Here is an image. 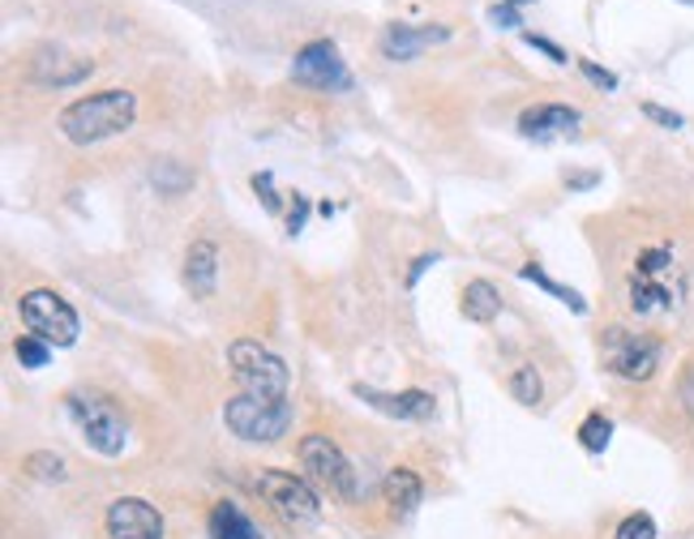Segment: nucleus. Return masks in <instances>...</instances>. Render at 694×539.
<instances>
[{"label":"nucleus","mask_w":694,"mask_h":539,"mask_svg":"<svg viewBox=\"0 0 694 539\" xmlns=\"http://www.w3.org/2000/svg\"><path fill=\"white\" fill-rule=\"evenodd\" d=\"M524 43H528V48H536V52H545V56H549L553 64H566V52L558 48V43H553V39H545V34H536V31H524Z\"/></svg>","instance_id":"c756f323"},{"label":"nucleus","mask_w":694,"mask_h":539,"mask_svg":"<svg viewBox=\"0 0 694 539\" xmlns=\"http://www.w3.org/2000/svg\"><path fill=\"white\" fill-rule=\"evenodd\" d=\"M489 22H494L497 31H519V27H524V18H519V9H515V4H506V0H501V4H494V9H489Z\"/></svg>","instance_id":"cd10ccee"},{"label":"nucleus","mask_w":694,"mask_h":539,"mask_svg":"<svg viewBox=\"0 0 694 539\" xmlns=\"http://www.w3.org/2000/svg\"><path fill=\"white\" fill-rule=\"evenodd\" d=\"M27 471H31L34 479H61L69 476L65 471V458L61 454H48V449H39V454H27Z\"/></svg>","instance_id":"5701e85b"},{"label":"nucleus","mask_w":694,"mask_h":539,"mask_svg":"<svg viewBox=\"0 0 694 539\" xmlns=\"http://www.w3.org/2000/svg\"><path fill=\"white\" fill-rule=\"evenodd\" d=\"M356 398H364L373 412L395 415V419H412V424H425L437 415V403L425 390H398V394H382V390H369V385H356Z\"/></svg>","instance_id":"9b49d317"},{"label":"nucleus","mask_w":694,"mask_h":539,"mask_svg":"<svg viewBox=\"0 0 694 539\" xmlns=\"http://www.w3.org/2000/svg\"><path fill=\"white\" fill-rule=\"evenodd\" d=\"M65 412H69V419L77 424L82 442L91 445L95 454H103V458H121V454H125V445H130V424H125L121 407H116L107 394L73 390V394H65Z\"/></svg>","instance_id":"f03ea898"},{"label":"nucleus","mask_w":694,"mask_h":539,"mask_svg":"<svg viewBox=\"0 0 694 539\" xmlns=\"http://www.w3.org/2000/svg\"><path fill=\"white\" fill-rule=\"evenodd\" d=\"M297 454H300V463H304V471L318 479V484H327L334 497H343V501L356 497V471H352L348 454H343L327 433H309V437L300 442Z\"/></svg>","instance_id":"6e6552de"},{"label":"nucleus","mask_w":694,"mask_h":539,"mask_svg":"<svg viewBox=\"0 0 694 539\" xmlns=\"http://www.w3.org/2000/svg\"><path fill=\"white\" fill-rule=\"evenodd\" d=\"M566 185H570V189H592L595 176L592 172H583V176H566Z\"/></svg>","instance_id":"f704fd0d"},{"label":"nucleus","mask_w":694,"mask_h":539,"mask_svg":"<svg viewBox=\"0 0 694 539\" xmlns=\"http://www.w3.org/2000/svg\"><path fill=\"white\" fill-rule=\"evenodd\" d=\"M215 283H219V249L210 240H194L185 253V287L198 300H206V296H215Z\"/></svg>","instance_id":"2eb2a0df"},{"label":"nucleus","mask_w":694,"mask_h":539,"mask_svg":"<svg viewBox=\"0 0 694 539\" xmlns=\"http://www.w3.org/2000/svg\"><path fill=\"white\" fill-rule=\"evenodd\" d=\"M292 82L313 86V91H348L352 73H348V64H343L331 39H313V43L300 48L297 61H292Z\"/></svg>","instance_id":"1a4fd4ad"},{"label":"nucleus","mask_w":694,"mask_h":539,"mask_svg":"<svg viewBox=\"0 0 694 539\" xmlns=\"http://www.w3.org/2000/svg\"><path fill=\"white\" fill-rule=\"evenodd\" d=\"M664 343L656 334H639V330H626V325H609L600 334V360L613 377L622 381H652L656 369H661Z\"/></svg>","instance_id":"7ed1b4c3"},{"label":"nucleus","mask_w":694,"mask_h":539,"mask_svg":"<svg viewBox=\"0 0 694 539\" xmlns=\"http://www.w3.org/2000/svg\"><path fill=\"white\" fill-rule=\"evenodd\" d=\"M643 116H648L652 125H661V128H682L686 125L677 112H669V107H661V103H643Z\"/></svg>","instance_id":"7c9ffc66"},{"label":"nucleus","mask_w":694,"mask_h":539,"mask_svg":"<svg viewBox=\"0 0 694 539\" xmlns=\"http://www.w3.org/2000/svg\"><path fill=\"white\" fill-rule=\"evenodd\" d=\"M446 39H450V27H407V22H395L382 34V52H386V61H416L425 48L446 43Z\"/></svg>","instance_id":"f8f14e48"},{"label":"nucleus","mask_w":694,"mask_h":539,"mask_svg":"<svg viewBox=\"0 0 694 539\" xmlns=\"http://www.w3.org/2000/svg\"><path fill=\"white\" fill-rule=\"evenodd\" d=\"M669 270H673V249H669V245H656V249H643V253L634 257L630 279H664Z\"/></svg>","instance_id":"412c9836"},{"label":"nucleus","mask_w":694,"mask_h":539,"mask_svg":"<svg viewBox=\"0 0 694 539\" xmlns=\"http://www.w3.org/2000/svg\"><path fill=\"white\" fill-rule=\"evenodd\" d=\"M18 313H22V325L31 330L34 339H43L48 348H73L77 334H82V321L73 313L65 296L48 291V287H34L18 300Z\"/></svg>","instance_id":"423d86ee"},{"label":"nucleus","mask_w":694,"mask_h":539,"mask_svg":"<svg viewBox=\"0 0 694 539\" xmlns=\"http://www.w3.org/2000/svg\"><path fill=\"white\" fill-rule=\"evenodd\" d=\"M459 309L472 325H489V321H497V313H501V296H497V287L489 283V279H472V283L463 287Z\"/></svg>","instance_id":"f3484780"},{"label":"nucleus","mask_w":694,"mask_h":539,"mask_svg":"<svg viewBox=\"0 0 694 539\" xmlns=\"http://www.w3.org/2000/svg\"><path fill=\"white\" fill-rule=\"evenodd\" d=\"M677 398H682V407L694 415V360L686 364V373H682V381H677Z\"/></svg>","instance_id":"2f4dec72"},{"label":"nucleus","mask_w":694,"mask_h":539,"mask_svg":"<svg viewBox=\"0 0 694 539\" xmlns=\"http://www.w3.org/2000/svg\"><path fill=\"white\" fill-rule=\"evenodd\" d=\"M258 497H262L266 506L275 509L283 522H318V514H322L318 493L300 476L279 471V467H266L262 476H258Z\"/></svg>","instance_id":"0eeeda50"},{"label":"nucleus","mask_w":694,"mask_h":539,"mask_svg":"<svg viewBox=\"0 0 694 539\" xmlns=\"http://www.w3.org/2000/svg\"><path fill=\"white\" fill-rule=\"evenodd\" d=\"M579 112L574 107H566V103H536V107H528L524 116H519V133L524 137H558V133H574L579 128Z\"/></svg>","instance_id":"ddd939ff"},{"label":"nucleus","mask_w":694,"mask_h":539,"mask_svg":"<svg viewBox=\"0 0 694 539\" xmlns=\"http://www.w3.org/2000/svg\"><path fill=\"white\" fill-rule=\"evenodd\" d=\"M613 539H656V518L652 514H626L618 522V536Z\"/></svg>","instance_id":"a878e982"},{"label":"nucleus","mask_w":694,"mask_h":539,"mask_svg":"<svg viewBox=\"0 0 694 539\" xmlns=\"http://www.w3.org/2000/svg\"><path fill=\"white\" fill-rule=\"evenodd\" d=\"M253 193H258V197L266 201V210H275V215H279L283 197L275 193V176H270V172H258V176H253Z\"/></svg>","instance_id":"c85d7f7f"},{"label":"nucleus","mask_w":694,"mask_h":539,"mask_svg":"<svg viewBox=\"0 0 694 539\" xmlns=\"http://www.w3.org/2000/svg\"><path fill=\"white\" fill-rule=\"evenodd\" d=\"M210 536L215 539H266L262 531L253 527V518L236 506V501H219V506L210 509Z\"/></svg>","instance_id":"a211bd4d"},{"label":"nucleus","mask_w":694,"mask_h":539,"mask_svg":"<svg viewBox=\"0 0 694 539\" xmlns=\"http://www.w3.org/2000/svg\"><path fill=\"white\" fill-rule=\"evenodd\" d=\"M609 437H613V419L604 412H592L579 424V445H583L588 454H604V449H609Z\"/></svg>","instance_id":"aec40b11"},{"label":"nucleus","mask_w":694,"mask_h":539,"mask_svg":"<svg viewBox=\"0 0 694 539\" xmlns=\"http://www.w3.org/2000/svg\"><path fill=\"white\" fill-rule=\"evenodd\" d=\"M682 4H694V0H682Z\"/></svg>","instance_id":"e433bc0d"},{"label":"nucleus","mask_w":694,"mask_h":539,"mask_svg":"<svg viewBox=\"0 0 694 539\" xmlns=\"http://www.w3.org/2000/svg\"><path fill=\"white\" fill-rule=\"evenodd\" d=\"M91 69H95V61H73V56H65L61 48L56 52H39L31 61V77L34 82H43V86H77L82 77H91Z\"/></svg>","instance_id":"4468645a"},{"label":"nucleus","mask_w":694,"mask_h":539,"mask_svg":"<svg viewBox=\"0 0 694 539\" xmlns=\"http://www.w3.org/2000/svg\"><path fill=\"white\" fill-rule=\"evenodd\" d=\"M510 394H515V403H524V407H536V403L545 398V381L536 373V364H524V369L510 373Z\"/></svg>","instance_id":"4be33fe9"},{"label":"nucleus","mask_w":694,"mask_h":539,"mask_svg":"<svg viewBox=\"0 0 694 539\" xmlns=\"http://www.w3.org/2000/svg\"><path fill=\"white\" fill-rule=\"evenodd\" d=\"M437 261H442L437 253H421V257H416V261L407 266V287L421 283V279H425V270H429V266H437Z\"/></svg>","instance_id":"473e14b6"},{"label":"nucleus","mask_w":694,"mask_h":539,"mask_svg":"<svg viewBox=\"0 0 694 539\" xmlns=\"http://www.w3.org/2000/svg\"><path fill=\"white\" fill-rule=\"evenodd\" d=\"M506 4H515V9H519V4H531V0H506Z\"/></svg>","instance_id":"c9c22d12"},{"label":"nucleus","mask_w":694,"mask_h":539,"mask_svg":"<svg viewBox=\"0 0 694 539\" xmlns=\"http://www.w3.org/2000/svg\"><path fill=\"white\" fill-rule=\"evenodd\" d=\"M18 360H22V369H48L52 348H48L43 339H34V334H22V339H18Z\"/></svg>","instance_id":"393cba45"},{"label":"nucleus","mask_w":694,"mask_h":539,"mask_svg":"<svg viewBox=\"0 0 694 539\" xmlns=\"http://www.w3.org/2000/svg\"><path fill=\"white\" fill-rule=\"evenodd\" d=\"M579 69H583V77L592 82V86H600V91H618V73H609V69H600L595 61H588V56H579Z\"/></svg>","instance_id":"bb28decb"},{"label":"nucleus","mask_w":694,"mask_h":539,"mask_svg":"<svg viewBox=\"0 0 694 539\" xmlns=\"http://www.w3.org/2000/svg\"><path fill=\"white\" fill-rule=\"evenodd\" d=\"M519 279H524V283H536L540 291H549L553 300H562V304L570 309V313H588V300H583V296H579L574 287L558 283V279H549V274H545V270H540L536 261H528V266H519Z\"/></svg>","instance_id":"6ab92c4d"},{"label":"nucleus","mask_w":694,"mask_h":539,"mask_svg":"<svg viewBox=\"0 0 694 539\" xmlns=\"http://www.w3.org/2000/svg\"><path fill=\"white\" fill-rule=\"evenodd\" d=\"M224 424L240 442L270 445L292 428V403L288 398H258V394H236L224 407Z\"/></svg>","instance_id":"20e7f679"},{"label":"nucleus","mask_w":694,"mask_h":539,"mask_svg":"<svg viewBox=\"0 0 694 539\" xmlns=\"http://www.w3.org/2000/svg\"><path fill=\"white\" fill-rule=\"evenodd\" d=\"M133 121H137V95L112 86V91H100V95H86L77 99V103H69L56 125H61V133H65L73 146H95V142L130 133Z\"/></svg>","instance_id":"f257e3e1"},{"label":"nucleus","mask_w":694,"mask_h":539,"mask_svg":"<svg viewBox=\"0 0 694 539\" xmlns=\"http://www.w3.org/2000/svg\"><path fill=\"white\" fill-rule=\"evenodd\" d=\"M107 539H164V514L146 497H116L103 514Z\"/></svg>","instance_id":"9d476101"},{"label":"nucleus","mask_w":694,"mask_h":539,"mask_svg":"<svg viewBox=\"0 0 694 539\" xmlns=\"http://www.w3.org/2000/svg\"><path fill=\"white\" fill-rule=\"evenodd\" d=\"M231 377L240 381L245 394H258V398H288V364L275 355L270 348L253 343V339H236L228 348Z\"/></svg>","instance_id":"39448f33"},{"label":"nucleus","mask_w":694,"mask_h":539,"mask_svg":"<svg viewBox=\"0 0 694 539\" xmlns=\"http://www.w3.org/2000/svg\"><path fill=\"white\" fill-rule=\"evenodd\" d=\"M151 180L159 185L164 193H180V189H189V172L180 167L176 159H164V163H155V172H151Z\"/></svg>","instance_id":"b1692460"},{"label":"nucleus","mask_w":694,"mask_h":539,"mask_svg":"<svg viewBox=\"0 0 694 539\" xmlns=\"http://www.w3.org/2000/svg\"><path fill=\"white\" fill-rule=\"evenodd\" d=\"M382 497H386V506L395 509L398 518H407V514H416V506L425 501V484H421V476L412 467H395V471H386V479H382Z\"/></svg>","instance_id":"dca6fc26"},{"label":"nucleus","mask_w":694,"mask_h":539,"mask_svg":"<svg viewBox=\"0 0 694 539\" xmlns=\"http://www.w3.org/2000/svg\"><path fill=\"white\" fill-rule=\"evenodd\" d=\"M304 215H309V201H304V197H297V206L288 210V231H292V236H297L300 227H304Z\"/></svg>","instance_id":"72a5a7b5"}]
</instances>
